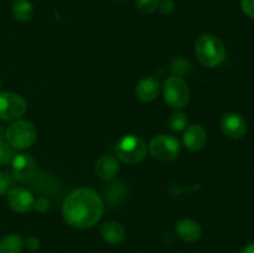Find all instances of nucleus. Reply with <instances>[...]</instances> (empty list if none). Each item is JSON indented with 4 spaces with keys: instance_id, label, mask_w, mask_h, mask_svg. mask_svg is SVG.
I'll return each instance as SVG.
<instances>
[{
    "instance_id": "obj_1",
    "label": "nucleus",
    "mask_w": 254,
    "mask_h": 253,
    "mask_svg": "<svg viewBox=\"0 0 254 253\" xmlns=\"http://www.w3.org/2000/svg\"><path fill=\"white\" fill-rule=\"evenodd\" d=\"M104 203L101 196L91 189H77L64 201L62 216L71 227L84 230L101 220Z\"/></svg>"
},
{
    "instance_id": "obj_2",
    "label": "nucleus",
    "mask_w": 254,
    "mask_h": 253,
    "mask_svg": "<svg viewBox=\"0 0 254 253\" xmlns=\"http://www.w3.org/2000/svg\"><path fill=\"white\" fill-rule=\"evenodd\" d=\"M195 54L198 62L206 67H216L223 62L226 49L223 42L212 34H203L196 40Z\"/></svg>"
},
{
    "instance_id": "obj_3",
    "label": "nucleus",
    "mask_w": 254,
    "mask_h": 253,
    "mask_svg": "<svg viewBox=\"0 0 254 253\" xmlns=\"http://www.w3.org/2000/svg\"><path fill=\"white\" fill-rule=\"evenodd\" d=\"M5 139L15 150H25L35 144L37 139V130L31 122L16 121L7 126Z\"/></svg>"
},
{
    "instance_id": "obj_4",
    "label": "nucleus",
    "mask_w": 254,
    "mask_h": 253,
    "mask_svg": "<svg viewBox=\"0 0 254 253\" xmlns=\"http://www.w3.org/2000/svg\"><path fill=\"white\" fill-rule=\"evenodd\" d=\"M116 153L123 163L134 165L144 160L148 153V146L140 136L129 134L119 139L116 145Z\"/></svg>"
},
{
    "instance_id": "obj_5",
    "label": "nucleus",
    "mask_w": 254,
    "mask_h": 253,
    "mask_svg": "<svg viewBox=\"0 0 254 253\" xmlns=\"http://www.w3.org/2000/svg\"><path fill=\"white\" fill-rule=\"evenodd\" d=\"M164 99L171 108H184L190 101V89L184 78L170 76L166 78L163 86Z\"/></svg>"
},
{
    "instance_id": "obj_6",
    "label": "nucleus",
    "mask_w": 254,
    "mask_h": 253,
    "mask_svg": "<svg viewBox=\"0 0 254 253\" xmlns=\"http://www.w3.org/2000/svg\"><path fill=\"white\" fill-rule=\"evenodd\" d=\"M148 150L156 160L171 161L178 158L179 153H180V143L173 135L160 134L151 139Z\"/></svg>"
},
{
    "instance_id": "obj_7",
    "label": "nucleus",
    "mask_w": 254,
    "mask_h": 253,
    "mask_svg": "<svg viewBox=\"0 0 254 253\" xmlns=\"http://www.w3.org/2000/svg\"><path fill=\"white\" fill-rule=\"evenodd\" d=\"M27 103L25 98L14 92L0 93V118L4 121H15L25 114Z\"/></svg>"
},
{
    "instance_id": "obj_8",
    "label": "nucleus",
    "mask_w": 254,
    "mask_h": 253,
    "mask_svg": "<svg viewBox=\"0 0 254 253\" xmlns=\"http://www.w3.org/2000/svg\"><path fill=\"white\" fill-rule=\"evenodd\" d=\"M11 171L15 180L31 183L37 174V163L30 154H17L11 160Z\"/></svg>"
},
{
    "instance_id": "obj_9",
    "label": "nucleus",
    "mask_w": 254,
    "mask_h": 253,
    "mask_svg": "<svg viewBox=\"0 0 254 253\" xmlns=\"http://www.w3.org/2000/svg\"><path fill=\"white\" fill-rule=\"evenodd\" d=\"M220 128L226 136L231 139H241L247 133V122L241 114L228 112L223 114L220 122Z\"/></svg>"
},
{
    "instance_id": "obj_10",
    "label": "nucleus",
    "mask_w": 254,
    "mask_h": 253,
    "mask_svg": "<svg viewBox=\"0 0 254 253\" xmlns=\"http://www.w3.org/2000/svg\"><path fill=\"white\" fill-rule=\"evenodd\" d=\"M34 196L27 189L12 186L7 192V202L10 207L19 213H25L34 207Z\"/></svg>"
},
{
    "instance_id": "obj_11",
    "label": "nucleus",
    "mask_w": 254,
    "mask_h": 253,
    "mask_svg": "<svg viewBox=\"0 0 254 253\" xmlns=\"http://www.w3.org/2000/svg\"><path fill=\"white\" fill-rule=\"evenodd\" d=\"M175 231L176 235L179 236L180 240H183L184 242L192 243L196 241L200 240L201 233V226L198 225V222H196L192 218H181L178 223L175 225Z\"/></svg>"
},
{
    "instance_id": "obj_12",
    "label": "nucleus",
    "mask_w": 254,
    "mask_h": 253,
    "mask_svg": "<svg viewBox=\"0 0 254 253\" xmlns=\"http://www.w3.org/2000/svg\"><path fill=\"white\" fill-rule=\"evenodd\" d=\"M207 141V133L200 124H193L186 128L184 133V144L191 151H198Z\"/></svg>"
},
{
    "instance_id": "obj_13",
    "label": "nucleus",
    "mask_w": 254,
    "mask_h": 253,
    "mask_svg": "<svg viewBox=\"0 0 254 253\" xmlns=\"http://www.w3.org/2000/svg\"><path fill=\"white\" fill-rule=\"evenodd\" d=\"M135 93L136 97L141 102L149 103V102L155 101L158 98L159 93H160V83H159V79L154 76L145 77V78H143L136 84Z\"/></svg>"
},
{
    "instance_id": "obj_14",
    "label": "nucleus",
    "mask_w": 254,
    "mask_h": 253,
    "mask_svg": "<svg viewBox=\"0 0 254 253\" xmlns=\"http://www.w3.org/2000/svg\"><path fill=\"white\" fill-rule=\"evenodd\" d=\"M96 174L102 180H113L119 173V163L116 156L104 154L96 161Z\"/></svg>"
},
{
    "instance_id": "obj_15",
    "label": "nucleus",
    "mask_w": 254,
    "mask_h": 253,
    "mask_svg": "<svg viewBox=\"0 0 254 253\" xmlns=\"http://www.w3.org/2000/svg\"><path fill=\"white\" fill-rule=\"evenodd\" d=\"M99 232H101L102 238L111 245H118V243L123 242L124 238H126V228L116 221L104 222L101 226Z\"/></svg>"
},
{
    "instance_id": "obj_16",
    "label": "nucleus",
    "mask_w": 254,
    "mask_h": 253,
    "mask_svg": "<svg viewBox=\"0 0 254 253\" xmlns=\"http://www.w3.org/2000/svg\"><path fill=\"white\" fill-rule=\"evenodd\" d=\"M24 246L21 236L7 235L0 240V253H21Z\"/></svg>"
},
{
    "instance_id": "obj_17",
    "label": "nucleus",
    "mask_w": 254,
    "mask_h": 253,
    "mask_svg": "<svg viewBox=\"0 0 254 253\" xmlns=\"http://www.w3.org/2000/svg\"><path fill=\"white\" fill-rule=\"evenodd\" d=\"M12 15L19 21H29L34 16V6L29 0H15L12 4Z\"/></svg>"
},
{
    "instance_id": "obj_18",
    "label": "nucleus",
    "mask_w": 254,
    "mask_h": 253,
    "mask_svg": "<svg viewBox=\"0 0 254 253\" xmlns=\"http://www.w3.org/2000/svg\"><path fill=\"white\" fill-rule=\"evenodd\" d=\"M170 69L174 73V76H178L183 78V77L189 76L191 73V63L188 60L184 59V57H176L171 62Z\"/></svg>"
},
{
    "instance_id": "obj_19",
    "label": "nucleus",
    "mask_w": 254,
    "mask_h": 253,
    "mask_svg": "<svg viewBox=\"0 0 254 253\" xmlns=\"http://www.w3.org/2000/svg\"><path fill=\"white\" fill-rule=\"evenodd\" d=\"M126 195V185L122 181H116L106 190V198L109 202H117Z\"/></svg>"
},
{
    "instance_id": "obj_20",
    "label": "nucleus",
    "mask_w": 254,
    "mask_h": 253,
    "mask_svg": "<svg viewBox=\"0 0 254 253\" xmlns=\"http://www.w3.org/2000/svg\"><path fill=\"white\" fill-rule=\"evenodd\" d=\"M189 123L188 114L184 113V112H175L170 116L169 118V126L173 129L174 131H181L184 129H186Z\"/></svg>"
},
{
    "instance_id": "obj_21",
    "label": "nucleus",
    "mask_w": 254,
    "mask_h": 253,
    "mask_svg": "<svg viewBox=\"0 0 254 253\" xmlns=\"http://www.w3.org/2000/svg\"><path fill=\"white\" fill-rule=\"evenodd\" d=\"M14 156V150L11 146L0 138V165H7Z\"/></svg>"
},
{
    "instance_id": "obj_22",
    "label": "nucleus",
    "mask_w": 254,
    "mask_h": 253,
    "mask_svg": "<svg viewBox=\"0 0 254 253\" xmlns=\"http://www.w3.org/2000/svg\"><path fill=\"white\" fill-rule=\"evenodd\" d=\"M160 0H135V6L143 14H151L159 7Z\"/></svg>"
},
{
    "instance_id": "obj_23",
    "label": "nucleus",
    "mask_w": 254,
    "mask_h": 253,
    "mask_svg": "<svg viewBox=\"0 0 254 253\" xmlns=\"http://www.w3.org/2000/svg\"><path fill=\"white\" fill-rule=\"evenodd\" d=\"M12 188V179L9 174L0 171V193L5 195Z\"/></svg>"
},
{
    "instance_id": "obj_24",
    "label": "nucleus",
    "mask_w": 254,
    "mask_h": 253,
    "mask_svg": "<svg viewBox=\"0 0 254 253\" xmlns=\"http://www.w3.org/2000/svg\"><path fill=\"white\" fill-rule=\"evenodd\" d=\"M34 207L36 208V211L39 212H46V211L50 210V201L47 197H39L37 200L34 201Z\"/></svg>"
},
{
    "instance_id": "obj_25",
    "label": "nucleus",
    "mask_w": 254,
    "mask_h": 253,
    "mask_svg": "<svg viewBox=\"0 0 254 253\" xmlns=\"http://www.w3.org/2000/svg\"><path fill=\"white\" fill-rule=\"evenodd\" d=\"M241 6H242L243 12L251 19H254V0H242L241 1Z\"/></svg>"
},
{
    "instance_id": "obj_26",
    "label": "nucleus",
    "mask_w": 254,
    "mask_h": 253,
    "mask_svg": "<svg viewBox=\"0 0 254 253\" xmlns=\"http://www.w3.org/2000/svg\"><path fill=\"white\" fill-rule=\"evenodd\" d=\"M159 9L163 14H171L175 10V4H174L173 0H161L159 2Z\"/></svg>"
},
{
    "instance_id": "obj_27",
    "label": "nucleus",
    "mask_w": 254,
    "mask_h": 253,
    "mask_svg": "<svg viewBox=\"0 0 254 253\" xmlns=\"http://www.w3.org/2000/svg\"><path fill=\"white\" fill-rule=\"evenodd\" d=\"M26 246H27V248H29V250L36 251L37 248L40 247V240L37 237H35V236H31V237L27 238Z\"/></svg>"
},
{
    "instance_id": "obj_28",
    "label": "nucleus",
    "mask_w": 254,
    "mask_h": 253,
    "mask_svg": "<svg viewBox=\"0 0 254 253\" xmlns=\"http://www.w3.org/2000/svg\"><path fill=\"white\" fill-rule=\"evenodd\" d=\"M242 253H254V242L246 246V247L242 250Z\"/></svg>"
},
{
    "instance_id": "obj_29",
    "label": "nucleus",
    "mask_w": 254,
    "mask_h": 253,
    "mask_svg": "<svg viewBox=\"0 0 254 253\" xmlns=\"http://www.w3.org/2000/svg\"><path fill=\"white\" fill-rule=\"evenodd\" d=\"M0 87H1V79H0Z\"/></svg>"
},
{
    "instance_id": "obj_30",
    "label": "nucleus",
    "mask_w": 254,
    "mask_h": 253,
    "mask_svg": "<svg viewBox=\"0 0 254 253\" xmlns=\"http://www.w3.org/2000/svg\"><path fill=\"white\" fill-rule=\"evenodd\" d=\"M117 1H121V0H117Z\"/></svg>"
}]
</instances>
